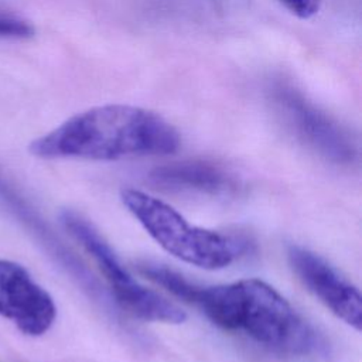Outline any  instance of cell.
<instances>
[{
    "label": "cell",
    "instance_id": "cell-1",
    "mask_svg": "<svg viewBox=\"0 0 362 362\" xmlns=\"http://www.w3.org/2000/svg\"><path fill=\"white\" fill-rule=\"evenodd\" d=\"M139 270L198 308L216 327L240 332L274 354L304 358L327 352L324 337L283 296L259 279L199 286L163 264L141 263Z\"/></svg>",
    "mask_w": 362,
    "mask_h": 362
},
{
    "label": "cell",
    "instance_id": "cell-5",
    "mask_svg": "<svg viewBox=\"0 0 362 362\" xmlns=\"http://www.w3.org/2000/svg\"><path fill=\"white\" fill-rule=\"evenodd\" d=\"M269 98L296 137L318 156L338 165H349L358 160V144L349 130L296 85L284 79L273 81Z\"/></svg>",
    "mask_w": 362,
    "mask_h": 362
},
{
    "label": "cell",
    "instance_id": "cell-8",
    "mask_svg": "<svg viewBox=\"0 0 362 362\" xmlns=\"http://www.w3.org/2000/svg\"><path fill=\"white\" fill-rule=\"evenodd\" d=\"M150 180L165 189L225 195L238 187L226 168L206 160H182L158 165L150 171Z\"/></svg>",
    "mask_w": 362,
    "mask_h": 362
},
{
    "label": "cell",
    "instance_id": "cell-3",
    "mask_svg": "<svg viewBox=\"0 0 362 362\" xmlns=\"http://www.w3.org/2000/svg\"><path fill=\"white\" fill-rule=\"evenodd\" d=\"M120 199L146 232L178 260L216 270L250 252L247 239L191 225L171 205L140 189L124 188Z\"/></svg>",
    "mask_w": 362,
    "mask_h": 362
},
{
    "label": "cell",
    "instance_id": "cell-2",
    "mask_svg": "<svg viewBox=\"0 0 362 362\" xmlns=\"http://www.w3.org/2000/svg\"><path fill=\"white\" fill-rule=\"evenodd\" d=\"M178 130L158 113L133 105L109 103L79 112L30 144L40 158L112 161L165 156L180 148Z\"/></svg>",
    "mask_w": 362,
    "mask_h": 362
},
{
    "label": "cell",
    "instance_id": "cell-9",
    "mask_svg": "<svg viewBox=\"0 0 362 362\" xmlns=\"http://www.w3.org/2000/svg\"><path fill=\"white\" fill-rule=\"evenodd\" d=\"M34 35V27L20 16L0 7V37L30 38Z\"/></svg>",
    "mask_w": 362,
    "mask_h": 362
},
{
    "label": "cell",
    "instance_id": "cell-7",
    "mask_svg": "<svg viewBox=\"0 0 362 362\" xmlns=\"http://www.w3.org/2000/svg\"><path fill=\"white\" fill-rule=\"evenodd\" d=\"M288 263L304 286L345 324L361 329L362 297L356 286L317 253L291 245L287 252Z\"/></svg>",
    "mask_w": 362,
    "mask_h": 362
},
{
    "label": "cell",
    "instance_id": "cell-4",
    "mask_svg": "<svg viewBox=\"0 0 362 362\" xmlns=\"http://www.w3.org/2000/svg\"><path fill=\"white\" fill-rule=\"evenodd\" d=\"M61 222L74 239L95 259L113 297L124 310L141 320L154 322L181 324L187 320L185 313L178 305L144 287L129 273L109 243L88 219L74 211H64Z\"/></svg>",
    "mask_w": 362,
    "mask_h": 362
},
{
    "label": "cell",
    "instance_id": "cell-6",
    "mask_svg": "<svg viewBox=\"0 0 362 362\" xmlns=\"http://www.w3.org/2000/svg\"><path fill=\"white\" fill-rule=\"evenodd\" d=\"M0 315L23 334L40 337L54 324L57 307L21 264L0 259Z\"/></svg>",
    "mask_w": 362,
    "mask_h": 362
},
{
    "label": "cell",
    "instance_id": "cell-10",
    "mask_svg": "<svg viewBox=\"0 0 362 362\" xmlns=\"http://www.w3.org/2000/svg\"><path fill=\"white\" fill-rule=\"evenodd\" d=\"M293 16L307 20L313 17L321 7L322 0H277Z\"/></svg>",
    "mask_w": 362,
    "mask_h": 362
}]
</instances>
